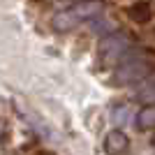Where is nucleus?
Here are the masks:
<instances>
[{"label":"nucleus","mask_w":155,"mask_h":155,"mask_svg":"<svg viewBox=\"0 0 155 155\" xmlns=\"http://www.w3.org/2000/svg\"><path fill=\"white\" fill-rule=\"evenodd\" d=\"M139 97L141 100H148L150 104H155V79L153 81H143L139 86Z\"/></svg>","instance_id":"nucleus-7"},{"label":"nucleus","mask_w":155,"mask_h":155,"mask_svg":"<svg viewBox=\"0 0 155 155\" xmlns=\"http://www.w3.org/2000/svg\"><path fill=\"white\" fill-rule=\"evenodd\" d=\"M102 12V5L100 2H81L77 7H70V9H63L53 16V28L56 30H72V28H77L79 23H84V21H93L100 16Z\"/></svg>","instance_id":"nucleus-2"},{"label":"nucleus","mask_w":155,"mask_h":155,"mask_svg":"<svg viewBox=\"0 0 155 155\" xmlns=\"http://www.w3.org/2000/svg\"><path fill=\"white\" fill-rule=\"evenodd\" d=\"M132 42L125 32H111L100 42V49H97V60L102 67H116L127 58V51Z\"/></svg>","instance_id":"nucleus-1"},{"label":"nucleus","mask_w":155,"mask_h":155,"mask_svg":"<svg viewBox=\"0 0 155 155\" xmlns=\"http://www.w3.org/2000/svg\"><path fill=\"white\" fill-rule=\"evenodd\" d=\"M153 72V65L146 58H125L120 65L114 67V81L118 86H130V84H143Z\"/></svg>","instance_id":"nucleus-3"},{"label":"nucleus","mask_w":155,"mask_h":155,"mask_svg":"<svg viewBox=\"0 0 155 155\" xmlns=\"http://www.w3.org/2000/svg\"><path fill=\"white\" fill-rule=\"evenodd\" d=\"M137 127L139 130H155V104H146L137 114Z\"/></svg>","instance_id":"nucleus-6"},{"label":"nucleus","mask_w":155,"mask_h":155,"mask_svg":"<svg viewBox=\"0 0 155 155\" xmlns=\"http://www.w3.org/2000/svg\"><path fill=\"white\" fill-rule=\"evenodd\" d=\"M39 155H51V153H39Z\"/></svg>","instance_id":"nucleus-10"},{"label":"nucleus","mask_w":155,"mask_h":155,"mask_svg":"<svg viewBox=\"0 0 155 155\" xmlns=\"http://www.w3.org/2000/svg\"><path fill=\"white\" fill-rule=\"evenodd\" d=\"M127 114H130V107H118V109L114 111V123L116 125H125L130 120Z\"/></svg>","instance_id":"nucleus-8"},{"label":"nucleus","mask_w":155,"mask_h":155,"mask_svg":"<svg viewBox=\"0 0 155 155\" xmlns=\"http://www.w3.org/2000/svg\"><path fill=\"white\" fill-rule=\"evenodd\" d=\"M130 148V139L123 130H111L104 137V153L107 155H123Z\"/></svg>","instance_id":"nucleus-5"},{"label":"nucleus","mask_w":155,"mask_h":155,"mask_svg":"<svg viewBox=\"0 0 155 155\" xmlns=\"http://www.w3.org/2000/svg\"><path fill=\"white\" fill-rule=\"evenodd\" d=\"M5 134V123H2V120H0V137Z\"/></svg>","instance_id":"nucleus-9"},{"label":"nucleus","mask_w":155,"mask_h":155,"mask_svg":"<svg viewBox=\"0 0 155 155\" xmlns=\"http://www.w3.org/2000/svg\"><path fill=\"white\" fill-rule=\"evenodd\" d=\"M153 37H155V30H153Z\"/></svg>","instance_id":"nucleus-11"},{"label":"nucleus","mask_w":155,"mask_h":155,"mask_svg":"<svg viewBox=\"0 0 155 155\" xmlns=\"http://www.w3.org/2000/svg\"><path fill=\"white\" fill-rule=\"evenodd\" d=\"M125 14H127V19L132 21V23L146 26V23H150V21H153V5H150L148 0H137V2L127 5Z\"/></svg>","instance_id":"nucleus-4"},{"label":"nucleus","mask_w":155,"mask_h":155,"mask_svg":"<svg viewBox=\"0 0 155 155\" xmlns=\"http://www.w3.org/2000/svg\"><path fill=\"white\" fill-rule=\"evenodd\" d=\"M153 143H155V137H153Z\"/></svg>","instance_id":"nucleus-12"}]
</instances>
